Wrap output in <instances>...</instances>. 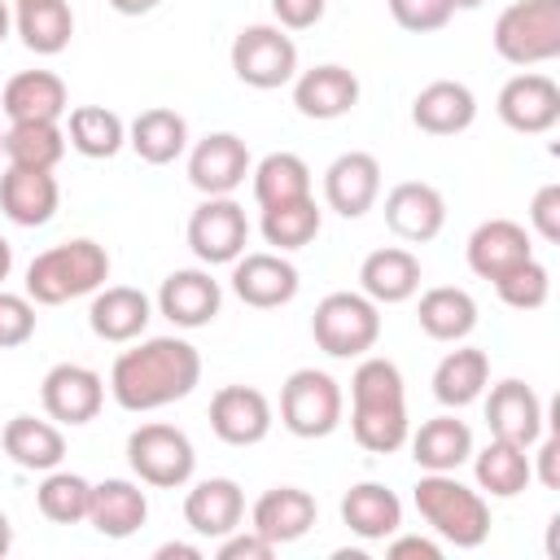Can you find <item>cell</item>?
I'll return each mask as SVG.
<instances>
[{"mask_svg": "<svg viewBox=\"0 0 560 560\" xmlns=\"http://www.w3.org/2000/svg\"><path fill=\"white\" fill-rule=\"evenodd\" d=\"M201 381V350L184 337H144L109 368V394L122 411H158L188 398Z\"/></svg>", "mask_w": 560, "mask_h": 560, "instance_id": "6da1fadb", "label": "cell"}, {"mask_svg": "<svg viewBox=\"0 0 560 560\" xmlns=\"http://www.w3.org/2000/svg\"><path fill=\"white\" fill-rule=\"evenodd\" d=\"M350 433L372 455H394L407 446V389L402 372L385 354H363L350 376Z\"/></svg>", "mask_w": 560, "mask_h": 560, "instance_id": "7a4b0ae2", "label": "cell"}, {"mask_svg": "<svg viewBox=\"0 0 560 560\" xmlns=\"http://www.w3.org/2000/svg\"><path fill=\"white\" fill-rule=\"evenodd\" d=\"M411 503L420 521L451 547L472 551L490 538V503L481 490L464 486L455 472H420L411 486Z\"/></svg>", "mask_w": 560, "mask_h": 560, "instance_id": "3957f363", "label": "cell"}, {"mask_svg": "<svg viewBox=\"0 0 560 560\" xmlns=\"http://www.w3.org/2000/svg\"><path fill=\"white\" fill-rule=\"evenodd\" d=\"M105 280H109L105 245H96L88 236H74V241H61V245H52V249L31 258V267H26V298L35 306H61V302L96 293Z\"/></svg>", "mask_w": 560, "mask_h": 560, "instance_id": "277c9868", "label": "cell"}, {"mask_svg": "<svg viewBox=\"0 0 560 560\" xmlns=\"http://www.w3.org/2000/svg\"><path fill=\"white\" fill-rule=\"evenodd\" d=\"M311 337L328 359H363L381 337V306L368 293L337 289L319 298L311 315Z\"/></svg>", "mask_w": 560, "mask_h": 560, "instance_id": "5b68a950", "label": "cell"}, {"mask_svg": "<svg viewBox=\"0 0 560 560\" xmlns=\"http://www.w3.org/2000/svg\"><path fill=\"white\" fill-rule=\"evenodd\" d=\"M494 52L512 66L560 57V0H516L494 18Z\"/></svg>", "mask_w": 560, "mask_h": 560, "instance_id": "8992f818", "label": "cell"}, {"mask_svg": "<svg viewBox=\"0 0 560 560\" xmlns=\"http://www.w3.org/2000/svg\"><path fill=\"white\" fill-rule=\"evenodd\" d=\"M346 416V398H341V385L319 372V368H298L284 376L280 385V424L293 433V438H328L337 433Z\"/></svg>", "mask_w": 560, "mask_h": 560, "instance_id": "52a82bcc", "label": "cell"}, {"mask_svg": "<svg viewBox=\"0 0 560 560\" xmlns=\"http://www.w3.org/2000/svg\"><path fill=\"white\" fill-rule=\"evenodd\" d=\"M127 464L140 477V486L179 490V486L192 481L197 451H192V442H188L184 429L162 424V420H149V424L131 429V438H127Z\"/></svg>", "mask_w": 560, "mask_h": 560, "instance_id": "ba28073f", "label": "cell"}, {"mask_svg": "<svg viewBox=\"0 0 560 560\" xmlns=\"http://www.w3.org/2000/svg\"><path fill=\"white\" fill-rule=\"evenodd\" d=\"M232 74L245 88H258V92L284 88L298 74V44L276 22L241 26L236 39H232Z\"/></svg>", "mask_w": 560, "mask_h": 560, "instance_id": "9c48e42d", "label": "cell"}, {"mask_svg": "<svg viewBox=\"0 0 560 560\" xmlns=\"http://www.w3.org/2000/svg\"><path fill=\"white\" fill-rule=\"evenodd\" d=\"M249 245V219L245 206L232 197H206L188 214V249L206 267H232Z\"/></svg>", "mask_w": 560, "mask_h": 560, "instance_id": "30bf717a", "label": "cell"}, {"mask_svg": "<svg viewBox=\"0 0 560 560\" xmlns=\"http://www.w3.org/2000/svg\"><path fill=\"white\" fill-rule=\"evenodd\" d=\"M249 171H254V162L236 131H210L188 153V184L201 197H232Z\"/></svg>", "mask_w": 560, "mask_h": 560, "instance_id": "8fae6325", "label": "cell"}, {"mask_svg": "<svg viewBox=\"0 0 560 560\" xmlns=\"http://www.w3.org/2000/svg\"><path fill=\"white\" fill-rule=\"evenodd\" d=\"M499 118L521 136H542L560 122V83L538 70H521L499 88Z\"/></svg>", "mask_w": 560, "mask_h": 560, "instance_id": "7c38bea8", "label": "cell"}, {"mask_svg": "<svg viewBox=\"0 0 560 560\" xmlns=\"http://www.w3.org/2000/svg\"><path fill=\"white\" fill-rule=\"evenodd\" d=\"M39 402H44L48 420L74 429V424H88L101 416L105 381H101V372H92L83 363H52L39 381Z\"/></svg>", "mask_w": 560, "mask_h": 560, "instance_id": "4fadbf2b", "label": "cell"}, {"mask_svg": "<svg viewBox=\"0 0 560 560\" xmlns=\"http://www.w3.org/2000/svg\"><path fill=\"white\" fill-rule=\"evenodd\" d=\"M486 424H490V438L499 442H512V446H534L538 433L547 429V407L542 398L534 394V385L516 381V376H503L499 385H486Z\"/></svg>", "mask_w": 560, "mask_h": 560, "instance_id": "5bb4252c", "label": "cell"}, {"mask_svg": "<svg viewBox=\"0 0 560 560\" xmlns=\"http://www.w3.org/2000/svg\"><path fill=\"white\" fill-rule=\"evenodd\" d=\"M298 267L276 249H254L232 262V293L254 311H276L298 298Z\"/></svg>", "mask_w": 560, "mask_h": 560, "instance_id": "9a60e30c", "label": "cell"}, {"mask_svg": "<svg viewBox=\"0 0 560 560\" xmlns=\"http://www.w3.org/2000/svg\"><path fill=\"white\" fill-rule=\"evenodd\" d=\"M381 197V162L368 149L337 153L324 171V201L341 219H363Z\"/></svg>", "mask_w": 560, "mask_h": 560, "instance_id": "2e32d148", "label": "cell"}, {"mask_svg": "<svg viewBox=\"0 0 560 560\" xmlns=\"http://www.w3.org/2000/svg\"><path fill=\"white\" fill-rule=\"evenodd\" d=\"M446 223V197L424 184V179H402L385 192V228L407 241V245H424L442 232Z\"/></svg>", "mask_w": 560, "mask_h": 560, "instance_id": "e0dca14e", "label": "cell"}, {"mask_svg": "<svg viewBox=\"0 0 560 560\" xmlns=\"http://www.w3.org/2000/svg\"><path fill=\"white\" fill-rule=\"evenodd\" d=\"M210 429L228 446H258L271 433V402L254 385H223L210 398Z\"/></svg>", "mask_w": 560, "mask_h": 560, "instance_id": "ac0fdd59", "label": "cell"}, {"mask_svg": "<svg viewBox=\"0 0 560 560\" xmlns=\"http://www.w3.org/2000/svg\"><path fill=\"white\" fill-rule=\"evenodd\" d=\"M315 516H319V503L311 490L302 486H271L254 499L249 508V529H258L267 542L284 547V542H298L315 529Z\"/></svg>", "mask_w": 560, "mask_h": 560, "instance_id": "d6986e66", "label": "cell"}, {"mask_svg": "<svg viewBox=\"0 0 560 560\" xmlns=\"http://www.w3.org/2000/svg\"><path fill=\"white\" fill-rule=\"evenodd\" d=\"M464 254H468L472 276H481V280L494 284L508 271H516L521 262H529L534 258V245H529V232L516 219H486V223L472 228Z\"/></svg>", "mask_w": 560, "mask_h": 560, "instance_id": "ffe728a7", "label": "cell"}, {"mask_svg": "<svg viewBox=\"0 0 560 560\" xmlns=\"http://www.w3.org/2000/svg\"><path fill=\"white\" fill-rule=\"evenodd\" d=\"M223 306V289L206 267H179L158 289V315L175 328H206Z\"/></svg>", "mask_w": 560, "mask_h": 560, "instance_id": "44dd1931", "label": "cell"}, {"mask_svg": "<svg viewBox=\"0 0 560 560\" xmlns=\"http://www.w3.org/2000/svg\"><path fill=\"white\" fill-rule=\"evenodd\" d=\"M293 105H298L302 118L332 122V118H341L359 105V74L337 66V61L311 66V70L293 74Z\"/></svg>", "mask_w": 560, "mask_h": 560, "instance_id": "7402d4cb", "label": "cell"}, {"mask_svg": "<svg viewBox=\"0 0 560 560\" xmlns=\"http://www.w3.org/2000/svg\"><path fill=\"white\" fill-rule=\"evenodd\" d=\"M0 109L9 122H61L70 114L66 79L52 70H18L0 92Z\"/></svg>", "mask_w": 560, "mask_h": 560, "instance_id": "603a6c76", "label": "cell"}, {"mask_svg": "<svg viewBox=\"0 0 560 560\" xmlns=\"http://www.w3.org/2000/svg\"><path fill=\"white\" fill-rule=\"evenodd\" d=\"M149 319H153V302L131 284H101L92 293L88 328L109 346H127V341L144 337Z\"/></svg>", "mask_w": 560, "mask_h": 560, "instance_id": "cb8c5ba5", "label": "cell"}, {"mask_svg": "<svg viewBox=\"0 0 560 560\" xmlns=\"http://www.w3.org/2000/svg\"><path fill=\"white\" fill-rule=\"evenodd\" d=\"M61 188L52 171H31V166H4L0 171V210L18 228H44L57 214Z\"/></svg>", "mask_w": 560, "mask_h": 560, "instance_id": "d4e9b609", "label": "cell"}, {"mask_svg": "<svg viewBox=\"0 0 560 560\" xmlns=\"http://www.w3.org/2000/svg\"><path fill=\"white\" fill-rule=\"evenodd\" d=\"M411 122L424 136H459L477 122V96L459 79H433L411 101Z\"/></svg>", "mask_w": 560, "mask_h": 560, "instance_id": "484cf974", "label": "cell"}, {"mask_svg": "<svg viewBox=\"0 0 560 560\" xmlns=\"http://www.w3.org/2000/svg\"><path fill=\"white\" fill-rule=\"evenodd\" d=\"M184 521L197 538H223L245 521V490L232 477H206L184 494Z\"/></svg>", "mask_w": 560, "mask_h": 560, "instance_id": "4316f807", "label": "cell"}, {"mask_svg": "<svg viewBox=\"0 0 560 560\" xmlns=\"http://www.w3.org/2000/svg\"><path fill=\"white\" fill-rule=\"evenodd\" d=\"M359 293H368L376 306H398L420 293V258L402 245L372 249L359 262Z\"/></svg>", "mask_w": 560, "mask_h": 560, "instance_id": "83f0119b", "label": "cell"}, {"mask_svg": "<svg viewBox=\"0 0 560 560\" xmlns=\"http://www.w3.org/2000/svg\"><path fill=\"white\" fill-rule=\"evenodd\" d=\"M144 521H149V499H144L140 481L105 477V481L92 486L88 525H92L101 538H131Z\"/></svg>", "mask_w": 560, "mask_h": 560, "instance_id": "f1b7e54d", "label": "cell"}, {"mask_svg": "<svg viewBox=\"0 0 560 560\" xmlns=\"http://www.w3.org/2000/svg\"><path fill=\"white\" fill-rule=\"evenodd\" d=\"M341 525L363 542H385L402 529V499L381 481H359L341 494Z\"/></svg>", "mask_w": 560, "mask_h": 560, "instance_id": "f546056e", "label": "cell"}, {"mask_svg": "<svg viewBox=\"0 0 560 560\" xmlns=\"http://www.w3.org/2000/svg\"><path fill=\"white\" fill-rule=\"evenodd\" d=\"M407 442H411V459L420 472H455L472 455V429L455 411L424 420L416 433H407Z\"/></svg>", "mask_w": 560, "mask_h": 560, "instance_id": "4dcf8cb0", "label": "cell"}, {"mask_svg": "<svg viewBox=\"0 0 560 560\" xmlns=\"http://www.w3.org/2000/svg\"><path fill=\"white\" fill-rule=\"evenodd\" d=\"M4 455L26 468V472H52L66 459V433L57 420H35V416H13L0 433Z\"/></svg>", "mask_w": 560, "mask_h": 560, "instance_id": "1f68e13d", "label": "cell"}, {"mask_svg": "<svg viewBox=\"0 0 560 560\" xmlns=\"http://www.w3.org/2000/svg\"><path fill=\"white\" fill-rule=\"evenodd\" d=\"M127 144L136 149L140 162L166 166V162H175L188 149V118L179 109H171V105H149V109H140L131 118Z\"/></svg>", "mask_w": 560, "mask_h": 560, "instance_id": "d6a6232c", "label": "cell"}, {"mask_svg": "<svg viewBox=\"0 0 560 560\" xmlns=\"http://www.w3.org/2000/svg\"><path fill=\"white\" fill-rule=\"evenodd\" d=\"M490 385V354L477 346H455L442 354V363L433 368V398L446 411H459L468 402H477Z\"/></svg>", "mask_w": 560, "mask_h": 560, "instance_id": "836d02e7", "label": "cell"}, {"mask_svg": "<svg viewBox=\"0 0 560 560\" xmlns=\"http://www.w3.org/2000/svg\"><path fill=\"white\" fill-rule=\"evenodd\" d=\"M416 319H420V332L433 337V341H464L477 328V302H472L468 289L433 284V289L420 293Z\"/></svg>", "mask_w": 560, "mask_h": 560, "instance_id": "e575fe53", "label": "cell"}, {"mask_svg": "<svg viewBox=\"0 0 560 560\" xmlns=\"http://www.w3.org/2000/svg\"><path fill=\"white\" fill-rule=\"evenodd\" d=\"M468 459H472L477 490L490 494V499H516V494L534 481V468H529L525 446H512V442L490 438V442H486L481 451H472Z\"/></svg>", "mask_w": 560, "mask_h": 560, "instance_id": "d590c367", "label": "cell"}, {"mask_svg": "<svg viewBox=\"0 0 560 560\" xmlns=\"http://www.w3.org/2000/svg\"><path fill=\"white\" fill-rule=\"evenodd\" d=\"M13 26L31 52L57 57L74 35V13H70V0H22L13 13Z\"/></svg>", "mask_w": 560, "mask_h": 560, "instance_id": "8d00e7d4", "label": "cell"}, {"mask_svg": "<svg viewBox=\"0 0 560 560\" xmlns=\"http://www.w3.org/2000/svg\"><path fill=\"white\" fill-rule=\"evenodd\" d=\"M66 144L83 158H114L127 144V122L105 105H74L66 118Z\"/></svg>", "mask_w": 560, "mask_h": 560, "instance_id": "74e56055", "label": "cell"}, {"mask_svg": "<svg viewBox=\"0 0 560 560\" xmlns=\"http://www.w3.org/2000/svg\"><path fill=\"white\" fill-rule=\"evenodd\" d=\"M324 228V210L315 206V197H298V201H280V206H267L262 219H258V232L262 241L276 249V254H289V249H302L319 236Z\"/></svg>", "mask_w": 560, "mask_h": 560, "instance_id": "f35d334b", "label": "cell"}, {"mask_svg": "<svg viewBox=\"0 0 560 560\" xmlns=\"http://www.w3.org/2000/svg\"><path fill=\"white\" fill-rule=\"evenodd\" d=\"M66 158V127L57 122H9L4 131V162L31 171H57Z\"/></svg>", "mask_w": 560, "mask_h": 560, "instance_id": "ab89813d", "label": "cell"}, {"mask_svg": "<svg viewBox=\"0 0 560 560\" xmlns=\"http://www.w3.org/2000/svg\"><path fill=\"white\" fill-rule=\"evenodd\" d=\"M254 201L258 210L267 206H280V201H298V197H311V166L298 158V153H267L254 171Z\"/></svg>", "mask_w": 560, "mask_h": 560, "instance_id": "60d3db41", "label": "cell"}, {"mask_svg": "<svg viewBox=\"0 0 560 560\" xmlns=\"http://www.w3.org/2000/svg\"><path fill=\"white\" fill-rule=\"evenodd\" d=\"M88 503H92V481L79 477V472H66V468L44 472V481L35 490V508L52 525H79V521H88Z\"/></svg>", "mask_w": 560, "mask_h": 560, "instance_id": "b9f144b4", "label": "cell"}, {"mask_svg": "<svg viewBox=\"0 0 560 560\" xmlns=\"http://www.w3.org/2000/svg\"><path fill=\"white\" fill-rule=\"evenodd\" d=\"M494 293H499V302L512 306V311H538V306L551 298V271H547L538 258H529V262H521L516 271H508L503 280H494Z\"/></svg>", "mask_w": 560, "mask_h": 560, "instance_id": "7bdbcfd3", "label": "cell"}, {"mask_svg": "<svg viewBox=\"0 0 560 560\" xmlns=\"http://www.w3.org/2000/svg\"><path fill=\"white\" fill-rule=\"evenodd\" d=\"M389 4V18L411 31V35H429V31H442L455 13L451 0H385Z\"/></svg>", "mask_w": 560, "mask_h": 560, "instance_id": "ee69618b", "label": "cell"}, {"mask_svg": "<svg viewBox=\"0 0 560 560\" xmlns=\"http://www.w3.org/2000/svg\"><path fill=\"white\" fill-rule=\"evenodd\" d=\"M35 337V302L26 293L0 289V350L26 346Z\"/></svg>", "mask_w": 560, "mask_h": 560, "instance_id": "f6af8a7d", "label": "cell"}, {"mask_svg": "<svg viewBox=\"0 0 560 560\" xmlns=\"http://www.w3.org/2000/svg\"><path fill=\"white\" fill-rule=\"evenodd\" d=\"M529 223L547 245H560V184H542L529 201Z\"/></svg>", "mask_w": 560, "mask_h": 560, "instance_id": "bcb514c9", "label": "cell"}, {"mask_svg": "<svg viewBox=\"0 0 560 560\" xmlns=\"http://www.w3.org/2000/svg\"><path fill=\"white\" fill-rule=\"evenodd\" d=\"M276 551V542H267L258 529H232V534H223L219 538V547H214V556L219 560H267Z\"/></svg>", "mask_w": 560, "mask_h": 560, "instance_id": "7dc6e473", "label": "cell"}, {"mask_svg": "<svg viewBox=\"0 0 560 560\" xmlns=\"http://www.w3.org/2000/svg\"><path fill=\"white\" fill-rule=\"evenodd\" d=\"M328 0H271V18L284 31H311L324 18Z\"/></svg>", "mask_w": 560, "mask_h": 560, "instance_id": "c3c4849f", "label": "cell"}, {"mask_svg": "<svg viewBox=\"0 0 560 560\" xmlns=\"http://www.w3.org/2000/svg\"><path fill=\"white\" fill-rule=\"evenodd\" d=\"M538 464H529L534 468V477L547 486V490H560V433H538Z\"/></svg>", "mask_w": 560, "mask_h": 560, "instance_id": "681fc988", "label": "cell"}, {"mask_svg": "<svg viewBox=\"0 0 560 560\" xmlns=\"http://www.w3.org/2000/svg\"><path fill=\"white\" fill-rule=\"evenodd\" d=\"M385 556H389V560H411V556H420V560H442V542H433V538H424V534H389Z\"/></svg>", "mask_w": 560, "mask_h": 560, "instance_id": "f907efd6", "label": "cell"}, {"mask_svg": "<svg viewBox=\"0 0 560 560\" xmlns=\"http://www.w3.org/2000/svg\"><path fill=\"white\" fill-rule=\"evenodd\" d=\"M153 560H201V547L197 542H162L153 551Z\"/></svg>", "mask_w": 560, "mask_h": 560, "instance_id": "816d5d0a", "label": "cell"}, {"mask_svg": "<svg viewBox=\"0 0 560 560\" xmlns=\"http://www.w3.org/2000/svg\"><path fill=\"white\" fill-rule=\"evenodd\" d=\"M162 0H109V9L114 13H122V18H144V13H153Z\"/></svg>", "mask_w": 560, "mask_h": 560, "instance_id": "f5cc1de1", "label": "cell"}, {"mask_svg": "<svg viewBox=\"0 0 560 560\" xmlns=\"http://www.w3.org/2000/svg\"><path fill=\"white\" fill-rule=\"evenodd\" d=\"M13 551V521H9V512H0V560Z\"/></svg>", "mask_w": 560, "mask_h": 560, "instance_id": "db71d44e", "label": "cell"}, {"mask_svg": "<svg viewBox=\"0 0 560 560\" xmlns=\"http://www.w3.org/2000/svg\"><path fill=\"white\" fill-rule=\"evenodd\" d=\"M9 271H13V245L0 236V284L9 280Z\"/></svg>", "mask_w": 560, "mask_h": 560, "instance_id": "11a10c76", "label": "cell"}, {"mask_svg": "<svg viewBox=\"0 0 560 560\" xmlns=\"http://www.w3.org/2000/svg\"><path fill=\"white\" fill-rule=\"evenodd\" d=\"M9 26H13V13H9V0H0V44L9 39Z\"/></svg>", "mask_w": 560, "mask_h": 560, "instance_id": "9f6ffc18", "label": "cell"}, {"mask_svg": "<svg viewBox=\"0 0 560 560\" xmlns=\"http://www.w3.org/2000/svg\"><path fill=\"white\" fill-rule=\"evenodd\" d=\"M451 4H455V9H481L486 0H451Z\"/></svg>", "mask_w": 560, "mask_h": 560, "instance_id": "6f0895ef", "label": "cell"}, {"mask_svg": "<svg viewBox=\"0 0 560 560\" xmlns=\"http://www.w3.org/2000/svg\"><path fill=\"white\" fill-rule=\"evenodd\" d=\"M0 158H4V131H0Z\"/></svg>", "mask_w": 560, "mask_h": 560, "instance_id": "680465c9", "label": "cell"}, {"mask_svg": "<svg viewBox=\"0 0 560 560\" xmlns=\"http://www.w3.org/2000/svg\"><path fill=\"white\" fill-rule=\"evenodd\" d=\"M13 4H22V0H13Z\"/></svg>", "mask_w": 560, "mask_h": 560, "instance_id": "91938a15", "label": "cell"}]
</instances>
